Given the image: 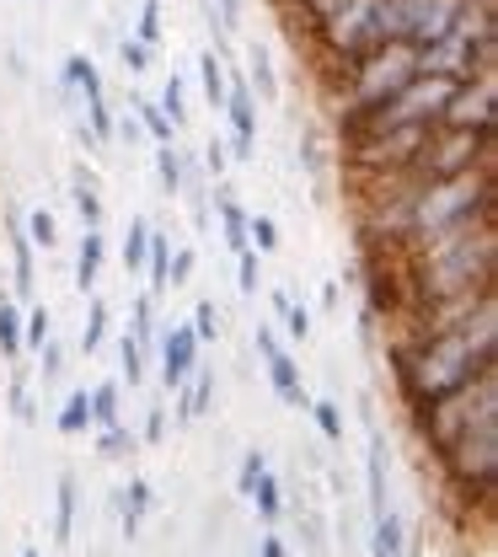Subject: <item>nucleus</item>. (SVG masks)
<instances>
[{
    "instance_id": "39448f33",
    "label": "nucleus",
    "mask_w": 498,
    "mask_h": 557,
    "mask_svg": "<svg viewBox=\"0 0 498 557\" xmlns=\"http://www.w3.org/2000/svg\"><path fill=\"white\" fill-rule=\"evenodd\" d=\"M311 44L327 54V65L344 75L359 54L375 49V0H349L333 22H322V27L311 33Z\"/></svg>"
},
{
    "instance_id": "dca6fc26",
    "label": "nucleus",
    "mask_w": 498,
    "mask_h": 557,
    "mask_svg": "<svg viewBox=\"0 0 498 557\" xmlns=\"http://www.w3.org/2000/svg\"><path fill=\"white\" fill-rule=\"evenodd\" d=\"M364 498H370V520L386 509V440L370 423V450H364Z\"/></svg>"
},
{
    "instance_id": "f8f14e48",
    "label": "nucleus",
    "mask_w": 498,
    "mask_h": 557,
    "mask_svg": "<svg viewBox=\"0 0 498 557\" xmlns=\"http://www.w3.org/2000/svg\"><path fill=\"white\" fill-rule=\"evenodd\" d=\"M119 531H124V542H135L140 536V525L150 520V509H155V487L150 478H129V487H119Z\"/></svg>"
},
{
    "instance_id": "bb28decb",
    "label": "nucleus",
    "mask_w": 498,
    "mask_h": 557,
    "mask_svg": "<svg viewBox=\"0 0 498 557\" xmlns=\"http://www.w3.org/2000/svg\"><path fill=\"white\" fill-rule=\"evenodd\" d=\"M311 423L322 429V440L327 445H344V429H349V418H344V403H333V397H311Z\"/></svg>"
},
{
    "instance_id": "a19ab883",
    "label": "nucleus",
    "mask_w": 498,
    "mask_h": 557,
    "mask_svg": "<svg viewBox=\"0 0 498 557\" xmlns=\"http://www.w3.org/2000/svg\"><path fill=\"white\" fill-rule=\"evenodd\" d=\"M38 359H43V364H38V381H43V386H54V381L65 375V344H60V333L38 348Z\"/></svg>"
},
{
    "instance_id": "412c9836",
    "label": "nucleus",
    "mask_w": 498,
    "mask_h": 557,
    "mask_svg": "<svg viewBox=\"0 0 498 557\" xmlns=\"http://www.w3.org/2000/svg\"><path fill=\"white\" fill-rule=\"evenodd\" d=\"M247 504L258 509V520H263L269 531L279 525V515H285V483H279V472H274V467H269V472H263V478L252 483V493H247Z\"/></svg>"
},
{
    "instance_id": "cd10ccee",
    "label": "nucleus",
    "mask_w": 498,
    "mask_h": 557,
    "mask_svg": "<svg viewBox=\"0 0 498 557\" xmlns=\"http://www.w3.org/2000/svg\"><path fill=\"white\" fill-rule=\"evenodd\" d=\"M135 450H140V434H135L129 423L97 429V456H102V461H124V456H135Z\"/></svg>"
},
{
    "instance_id": "7ed1b4c3",
    "label": "nucleus",
    "mask_w": 498,
    "mask_h": 557,
    "mask_svg": "<svg viewBox=\"0 0 498 557\" xmlns=\"http://www.w3.org/2000/svg\"><path fill=\"white\" fill-rule=\"evenodd\" d=\"M434 467L445 487L472 509H494V493H498V418H483L472 423L466 434H456L445 450H434Z\"/></svg>"
},
{
    "instance_id": "8fccbe9b",
    "label": "nucleus",
    "mask_w": 498,
    "mask_h": 557,
    "mask_svg": "<svg viewBox=\"0 0 498 557\" xmlns=\"http://www.w3.org/2000/svg\"><path fill=\"white\" fill-rule=\"evenodd\" d=\"M300 161H306V172H316V177L327 172V150H322V139H316V135H306V150H300Z\"/></svg>"
},
{
    "instance_id": "9b49d317",
    "label": "nucleus",
    "mask_w": 498,
    "mask_h": 557,
    "mask_svg": "<svg viewBox=\"0 0 498 557\" xmlns=\"http://www.w3.org/2000/svg\"><path fill=\"white\" fill-rule=\"evenodd\" d=\"M461 11H466V0H424L419 5V16H413V33H408V44L413 49H428V44H439L456 22H461Z\"/></svg>"
},
{
    "instance_id": "49530a36",
    "label": "nucleus",
    "mask_w": 498,
    "mask_h": 557,
    "mask_svg": "<svg viewBox=\"0 0 498 557\" xmlns=\"http://www.w3.org/2000/svg\"><path fill=\"white\" fill-rule=\"evenodd\" d=\"M135 38H140L145 49L161 44V0H145L140 5V33H135Z\"/></svg>"
},
{
    "instance_id": "6ab92c4d",
    "label": "nucleus",
    "mask_w": 498,
    "mask_h": 557,
    "mask_svg": "<svg viewBox=\"0 0 498 557\" xmlns=\"http://www.w3.org/2000/svg\"><path fill=\"white\" fill-rule=\"evenodd\" d=\"M75 509H80V483H75V472H60V483H54V542L60 547L75 542Z\"/></svg>"
},
{
    "instance_id": "1a4fd4ad",
    "label": "nucleus",
    "mask_w": 498,
    "mask_h": 557,
    "mask_svg": "<svg viewBox=\"0 0 498 557\" xmlns=\"http://www.w3.org/2000/svg\"><path fill=\"white\" fill-rule=\"evenodd\" d=\"M199 338H194V327L188 322H172L166 333H161V364H155V375H161V386L166 392H177L194 370H199Z\"/></svg>"
},
{
    "instance_id": "c9c22d12",
    "label": "nucleus",
    "mask_w": 498,
    "mask_h": 557,
    "mask_svg": "<svg viewBox=\"0 0 498 557\" xmlns=\"http://www.w3.org/2000/svg\"><path fill=\"white\" fill-rule=\"evenodd\" d=\"M135 108H140V113H135V124H140L155 145H177V124H172V119H166L155 102H135Z\"/></svg>"
},
{
    "instance_id": "79ce46f5",
    "label": "nucleus",
    "mask_w": 498,
    "mask_h": 557,
    "mask_svg": "<svg viewBox=\"0 0 498 557\" xmlns=\"http://www.w3.org/2000/svg\"><path fill=\"white\" fill-rule=\"evenodd\" d=\"M263 472H269V456H263V450H258V445H252V450H247V456H241V467H236V493H241V498H247V493H252V483H258V478H263Z\"/></svg>"
},
{
    "instance_id": "2f4dec72",
    "label": "nucleus",
    "mask_w": 498,
    "mask_h": 557,
    "mask_svg": "<svg viewBox=\"0 0 498 557\" xmlns=\"http://www.w3.org/2000/svg\"><path fill=\"white\" fill-rule=\"evenodd\" d=\"M247 247L258 252V258H274L279 252V225H274V214H247Z\"/></svg>"
},
{
    "instance_id": "0eeeda50",
    "label": "nucleus",
    "mask_w": 498,
    "mask_h": 557,
    "mask_svg": "<svg viewBox=\"0 0 498 557\" xmlns=\"http://www.w3.org/2000/svg\"><path fill=\"white\" fill-rule=\"evenodd\" d=\"M252 344H258V354H263V370H269L274 397H279V403H289L295 413H306V408H311V392H306V381H300L295 354L279 344V333H274V327H258V333H252Z\"/></svg>"
},
{
    "instance_id": "ea45409f",
    "label": "nucleus",
    "mask_w": 498,
    "mask_h": 557,
    "mask_svg": "<svg viewBox=\"0 0 498 557\" xmlns=\"http://www.w3.org/2000/svg\"><path fill=\"white\" fill-rule=\"evenodd\" d=\"M188 327H194V338H199V344H220V306H214V300H199Z\"/></svg>"
},
{
    "instance_id": "6e6552de",
    "label": "nucleus",
    "mask_w": 498,
    "mask_h": 557,
    "mask_svg": "<svg viewBox=\"0 0 498 557\" xmlns=\"http://www.w3.org/2000/svg\"><path fill=\"white\" fill-rule=\"evenodd\" d=\"M225 124H231V139H225V150H231V161H252L258 156V97L247 91V81L241 75H231L225 81Z\"/></svg>"
},
{
    "instance_id": "f3484780",
    "label": "nucleus",
    "mask_w": 498,
    "mask_h": 557,
    "mask_svg": "<svg viewBox=\"0 0 498 557\" xmlns=\"http://www.w3.org/2000/svg\"><path fill=\"white\" fill-rule=\"evenodd\" d=\"M71 205L75 214H80V225L86 231H102V188H97V172L91 166H75V183H71Z\"/></svg>"
},
{
    "instance_id": "b1692460",
    "label": "nucleus",
    "mask_w": 498,
    "mask_h": 557,
    "mask_svg": "<svg viewBox=\"0 0 498 557\" xmlns=\"http://www.w3.org/2000/svg\"><path fill=\"white\" fill-rule=\"evenodd\" d=\"M0 354H5V364L27 359V348H22V306L5 289H0Z\"/></svg>"
},
{
    "instance_id": "58836bf2",
    "label": "nucleus",
    "mask_w": 498,
    "mask_h": 557,
    "mask_svg": "<svg viewBox=\"0 0 498 557\" xmlns=\"http://www.w3.org/2000/svg\"><path fill=\"white\" fill-rule=\"evenodd\" d=\"M119 381H129V386H140L145 381V348L135 344L129 333L119 338Z\"/></svg>"
},
{
    "instance_id": "603ef678",
    "label": "nucleus",
    "mask_w": 498,
    "mask_h": 557,
    "mask_svg": "<svg viewBox=\"0 0 498 557\" xmlns=\"http://www.w3.org/2000/svg\"><path fill=\"white\" fill-rule=\"evenodd\" d=\"M258 557H289L285 536H279V531H269V536H263V542H258Z\"/></svg>"
},
{
    "instance_id": "f257e3e1",
    "label": "nucleus",
    "mask_w": 498,
    "mask_h": 557,
    "mask_svg": "<svg viewBox=\"0 0 498 557\" xmlns=\"http://www.w3.org/2000/svg\"><path fill=\"white\" fill-rule=\"evenodd\" d=\"M391 381L408 418L428 413L450 392L472 386L477 375L498 370V295L483 300L466 322L439 327V333H397L391 338Z\"/></svg>"
},
{
    "instance_id": "473e14b6",
    "label": "nucleus",
    "mask_w": 498,
    "mask_h": 557,
    "mask_svg": "<svg viewBox=\"0 0 498 557\" xmlns=\"http://www.w3.org/2000/svg\"><path fill=\"white\" fill-rule=\"evenodd\" d=\"M145 247H150V220L129 214V231H124V274H140L145 269Z\"/></svg>"
},
{
    "instance_id": "5fc2aeb1",
    "label": "nucleus",
    "mask_w": 498,
    "mask_h": 557,
    "mask_svg": "<svg viewBox=\"0 0 498 557\" xmlns=\"http://www.w3.org/2000/svg\"><path fill=\"white\" fill-rule=\"evenodd\" d=\"M22 557H43V553H38V547H22Z\"/></svg>"
},
{
    "instance_id": "a211bd4d",
    "label": "nucleus",
    "mask_w": 498,
    "mask_h": 557,
    "mask_svg": "<svg viewBox=\"0 0 498 557\" xmlns=\"http://www.w3.org/2000/svg\"><path fill=\"white\" fill-rule=\"evenodd\" d=\"M166 263H172V231L150 225V247H145V295H172L166 289Z\"/></svg>"
},
{
    "instance_id": "4468645a",
    "label": "nucleus",
    "mask_w": 498,
    "mask_h": 557,
    "mask_svg": "<svg viewBox=\"0 0 498 557\" xmlns=\"http://www.w3.org/2000/svg\"><path fill=\"white\" fill-rule=\"evenodd\" d=\"M102 258H108V231H80V247H75V289L91 295L102 284Z\"/></svg>"
},
{
    "instance_id": "c85d7f7f",
    "label": "nucleus",
    "mask_w": 498,
    "mask_h": 557,
    "mask_svg": "<svg viewBox=\"0 0 498 557\" xmlns=\"http://www.w3.org/2000/svg\"><path fill=\"white\" fill-rule=\"evenodd\" d=\"M49 338H54V311L38 300V306H27V311H22V348H33V354H38Z\"/></svg>"
},
{
    "instance_id": "09e8293b",
    "label": "nucleus",
    "mask_w": 498,
    "mask_h": 557,
    "mask_svg": "<svg viewBox=\"0 0 498 557\" xmlns=\"http://www.w3.org/2000/svg\"><path fill=\"white\" fill-rule=\"evenodd\" d=\"M119 60H124L129 75H145V70H150V49H145L140 38H124V44H119Z\"/></svg>"
},
{
    "instance_id": "423d86ee",
    "label": "nucleus",
    "mask_w": 498,
    "mask_h": 557,
    "mask_svg": "<svg viewBox=\"0 0 498 557\" xmlns=\"http://www.w3.org/2000/svg\"><path fill=\"white\" fill-rule=\"evenodd\" d=\"M439 124H445V129H472V135H494V124H498V70H488V75H472V81H461Z\"/></svg>"
},
{
    "instance_id": "864d4df0",
    "label": "nucleus",
    "mask_w": 498,
    "mask_h": 557,
    "mask_svg": "<svg viewBox=\"0 0 498 557\" xmlns=\"http://www.w3.org/2000/svg\"><path fill=\"white\" fill-rule=\"evenodd\" d=\"M338 300H344V289H338V278H327L322 284V311H338Z\"/></svg>"
},
{
    "instance_id": "ddd939ff",
    "label": "nucleus",
    "mask_w": 498,
    "mask_h": 557,
    "mask_svg": "<svg viewBox=\"0 0 498 557\" xmlns=\"http://www.w3.org/2000/svg\"><path fill=\"white\" fill-rule=\"evenodd\" d=\"M5 231H11V274H16V295H33V284H38V263H33V242H27V231H22V209H11L5 214Z\"/></svg>"
},
{
    "instance_id": "e433bc0d",
    "label": "nucleus",
    "mask_w": 498,
    "mask_h": 557,
    "mask_svg": "<svg viewBox=\"0 0 498 557\" xmlns=\"http://www.w3.org/2000/svg\"><path fill=\"white\" fill-rule=\"evenodd\" d=\"M199 75H204V97H210V108L220 113V108H225V81H231V70H225V60L210 49V54L199 60Z\"/></svg>"
},
{
    "instance_id": "aec40b11",
    "label": "nucleus",
    "mask_w": 498,
    "mask_h": 557,
    "mask_svg": "<svg viewBox=\"0 0 498 557\" xmlns=\"http://www.w3.org/2000/svg\"><path fill=\"white\" fill-rule=\"evenodd\" d=\"M86 392H91V429L124 423V381H119V375H108V381H97V386H86Z\"/></svg>"
},
{
    "instance_id": "20e7f679",
    "label": "nucleus",
    "mask_w": 498,
    "mask_h": 557,
    "mask_svg": "<svg viewBox=\"0 0 498 557\" xmlns=\"http://www.w3.org/2000/svg\"><path fill=\"white\" fill-rule=\"evenodd\" d=\"M419 75V49L413 44H375L370 54H359L354 65L338 75V97H344V119H364L381 102H391L408 81Z\"/></svg>"
},
{
    "instance_id": "3c124183",
    "label": "nucleus",
    "mask_w": 498,
    "mask_h": 557,
    "mask_svg": "<svg viewBox=\"0 0 498 557\" xmlns=\"http://www.w3.org/2000/svg\"><path fill=\"white\" fill-rule=\"evenodd\" d=\"M236 11H241V0H220V16H214V27H220V33H231V27H236Z\"/></svg>"
},
{
    "instance_id": "9d476101",
    "label": "nucleus",
    "mask_w": 498,
    "mask_h": 557,
    "mask_svg": "<svg viewBox=\"0 0 498 557\" xmlns=\"http://www.w3.org/2000/svg\"><path fill=\"white\" fill-rule=\"evenodd\" d=\"M214 392H220V381H214L210 364H199L183 386H177V413H172V423L177 429H188V423H199V418L214 408Z\"/></svg>"
},
{
    "instance_id": "f704fd0d",
    "label": "nucleus",
    "mask_w": 498,
    "mask_h": 557,
    "mask_svg": "<svg viewBox=\"0 0 498 557\" xmlns=\"http://www.w3.org/2000/svg\"><path fill=\"white\" fill-rule=\"evenodd\" d=\"M247 91L252 97H263V102H274L279 97V75H274V65H269V54L263 49H252V60H247Z\"/></svg>"
},
{
    "instance_id": "c756f323",
    "label": "nucleus",
    "mask_w": 498,
    "mask_h": 557,
    "mask_svg": "<svg viewBox=\"0 0 498 557\" xmlns=\"http://www.w3.org/2000/svg\"><path fill=\"white\" fill-rule=\"evenodd\" d=\"M124 333L150 354V344H155V295H135V306H129V327H124Z\"/></svg>"
},
{
    "instance_id": "2eb2a0df",
    "label": "nucleus",
    "mask_w": 498,
    "mask_h": 557,
    "mask_svg": "<svg viewBox=\"0 0 498 557\" xmlns=\"http://www.w3.org/2000/svg\"><path fill=\"white\" fill-rule=\"evenodd\" d=\"M408 553V520L386 504L375 520H370V557H402Z\"/></svg>"
},
{
    "instance_id": "37998d69",
    "label": "nucleus",
    "mask_w": 498,
    "mask_h": 557,
    "mask_svg": "<svg viewBox=\"0 0 498 557\" xmlns=\"http://www.w3.org/2000/svg\"><path fill=\"white\" fill-rule=\"evenodd\" d=\"M194 263H199V252H194V247H172V263H166V289H183V284L194 278Z\"/></svg>"
},
{
    "instance_id": "a18cd8bd",
    "label": "nucleus",
    "mask_w": 498,
    "mask_h": 557,
    "mask_svg": "<svg viewBox=\"0 0 498 557\" xmlns=\"http://www.w3.org/2000/svg\"><path fill=\"white\" fill-rule=\"evenodd\" d=\"M204 172H210V183H225V172H231V150H225L220 135L204 145Z\"/></svg>"
},
{
    "instance_id": "c03bdc74",
    "label": "nucleus",
    "mask_w": 498,
    "mask_h": 557,
    "mask_svg": "<svg viewBox=\"0 0 498 557\" xmlns=\"http://www.w3.org/2000/svg\"><path fill=\"white\" fill-rule=\"evenodd\" d=\"M155 108H161V113H166V119H172L177 129L188 124V108H183V81H177V75H172V81L161 86V102H155Z\"/></svg>"
},
{
    "instance_id": "4c0bfd02",
    "label": "nucleus",
    "mask_w": 498,
    "mask_h": 557,
    "mask_svg": "<svg viewBox=\"0 0 498 557\" xmlns=\"http://www.w3.org/2000/svg\"><path fill=\"white\" fill-rule=\"evenodd\" d=\"M236 289H241L247 300L263 289V258H258L252 247H247V252H236Z\"/></svg>"
},
{
    "instance_id": "7c9ffc66",
    "label": "nucleus",
    "mask_w": 498,
    "mask_h": 557,
    "mask_svg": "<svg viewBox=\"0 0 498 557\" xmlns=\"http://www.w3.org/2000/svg\"><path fill=\"white\" fill-rule=\"evenodd\" d=\"M155 172H161V194L183 199V150L177 145H155Z\"/></svg>"
},
{
    "instance_id": "f03ea898",
    "label": "nucleus",
    "mask_w": 498,
    "mask_h": 557,
    "mask_svg": "<svg viewBox=\"0 0 498 557\" xmlns=\"http://www.w3.org/2000/svg\"><path fill=\"white\" fill-rule=\"evenodd\" d=\"M397 263H402L408 311L466 295V289H488V284H498V220L450 231V236L424 242L413 252H397Z\"/></svg>"
},
{
    "instance_id": "4be33fe9",
    "label": "nucleus",
    "mask_w": 498,
    "mask_h": 557,
    "mask_svg": "<svg viewBox=\"0 0 498 557\" xmlns=\"http://www.w3.org/2000/svg\"><path fill=\"white\" fill-rule=\"evenodd\" d=\"M269 306L279 311L289 344H306V338H311V306H306V300H295L289 289H269Z\"/></svg>"
},
{
    "instance_id": "5701e85b",
    "label": "nucleus",
    "mask_w": 498,
    "mask_h": 557,
    "mask_svg": "<svg viewBox=\"0 0 498 557\" xmlns=\"http://www.w3.org/2000/svg\"><path fill=\"white\" fill-rule=\"evenodd\" d=\"M86 429H91V392H86V386H71L65 403H60V413H54V434L75 440V434H86Z\"/></svg>"
},
{
    "instance_id": "393cba45",
    "label": "nucleus",
    "mask_w": 498,
    "mask_h": 557,
    "mask_svg": "<svg viewBox=\"0 0 498 557\" xmlns=\"http://www.w3.org/2000/svg\"><path fill=\"white\" fill-rule=\"evenodd\" d=\"M5 408L11 418L27 429V423H38V408H33V375H27V364H11V392H5Z\"/></svg>"
},
{
    "instance_id": "a878e982",
    "label": "nucleus",
    "mask_w": 498,
    "mask_h": 557,
    "mask_svg": "<svg viewBox=\"0 0 498 557\" xmlns=\"http://www.w3.org/2000/svg\"><path fill=\"white\" fill-rule=\"evenodd\" d=\"M108 327H113V306H108L102 295H91L86 322H80V354H97V348H102V338H108Z\"/></svg>"
},
{
    "instance_id": "de8ad7c7",
    "label": "nucleus",
    "mask_w": 498,
    "mask_h": 557,
    "mask_svg": "<svg viewBox=\"0 0 498 557\" xmlns=\"http://www.w3.org/2000/svg\"><path fill=\"white\" fill-rule=\"evenodd\" d=\"M140 440L145 445H166V408H161V403H150V408H145Z\"/></svg>"
},
{
    "instance_id": "72a5a7b5",
    "label": "nucleus",
    "mask_w": 498,
    "mask_h": 557,
    "mask_svg": "<svg viewBox=\"0 0 498 557\" xmlns=\"http://www.w3.org/2000/svg\"><path fill=\"white\" fill-rule=\"evenodd\" d=\"M22 231H27V242H33V247H43V252H54V247H60V225H54V214H49L43 205L22 214Z\"/></svg>"
}]
</instances>
